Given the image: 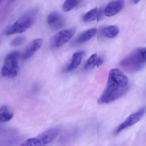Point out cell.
<instances>
[{
	"label": "cell",
	"mask_w": 146,
	"mask_h": 146,
	"mask_svg": "<svg viewBox=\"0 0 146 146\" xmlns=\"http://www.w3.org/2000/svg\"><path fill=\"white\" fill-rule=\"evenodd\" d=\"M120 65L131 73L142 70L146 65V47L135 49L121 61Z\"/></svg>",
	"instance_id": "2"
},
{
	"label": "cell",
	"mask_w": 146,
	"mask_h": 146,
	"mask_svg": "<svg viewBox=\"0 0 146 146\" xmlns=\"http://www.w3.org/2000/svg\"><path fill=\"white\" fill-rule=\"evenodd\" d=\"M141 0H131L132 3H134V4H137V3H138Z\"/></svg>",
	"instance_id": "20"
},
{
	"label": "cell",
	"mask_w": 146,
	"mask_h": 146,
	"mask_svg": "<svg viewBox=\"0 0 146 146\" xmlns=\"http://www.w3.org/2000/svg\"><path fill=\"white\" fill-rule=\"evenodd\" d=\"M120 29L116 25H110L102 29L101 34L107 38H114L118 35Z\"/></svg>",
	"instance_id": "15"
},
{
	"label": "cell",
	"mask_w": 146,
	"mask_h": 146,
	"mask_svg": "<svg viewBox=\"0 0 146 146\" xmlns=\"http://www.w3.org/2000/svg\"><path fill=\"white\" fill-rule=\"evenodd\" d=\"M83 0H66L62 5V10L68 12L79 6Z\"/></svg>",
	"instance_id": "17"
},
{
	"label": "cell",
	"mask_w": 146,
	"mask_h": 146,
	"mask_svg": "<svg viewBox=\"0 0 146 146\" xmlns=\"http://www.w3.org/2000/svg\"><path fill=\"white\" fill-rule=\"evenodd\" d=\"M60 133V129L57 127L49 129L39 134L35 138H30L23 142L21 146H40L51 143Z\"/></svg>",
	"instance_id": "4"
},
{
	"label": "cell",
	"mask_w": 146,
	"mask_h": 146,
	"mask_svg": "<svg viewBox=\"0 0 146 146\" xmlns=\"http://www.w3.org/2000/svg\"><path fill=\"white\" fill-rule=\"evenodd\" d=\"M124 6V0H115L111 2L104 9V14L108 17L114 16L119 13Z\"/></svg>",
	"instance_id": "9"
},
{
	"label": "cell",
	"mask_w": 146,
	"mask_h": 146,
	"mask_svg": "<svg viewBox=\"0 0 146 146\" xmlns=\"http://www.w3.org/2000/svg\"><path fill=\"white\" fill-rule=\"evenodd\" d=\"M146 113V107H143L138 111L130 115L115 130L114 133L117 134L126 129L133 126L141 120Z\"/></svg>",
	"instance_id": "7"
},
{
	"label": "cell",
	"mask_w": 146,
	"mask_h": 146,
	"mask_svg": "<svg viewBox=\"0 0 146 146\" xmlns=\"http://www.w3.org/2000/svg\"><path fill=\"white\" fill-rule=\"evenodd\" d=\"M16 1V0H8L7 2V5H10V4H12V3H14Z\"/></svg>",
	"instance_id": "19"
},
{
	"label": "cell",
	"mask_w": 146,
	"mask_h": 146,
	"mask_svg": "<svg viewBox=\"0 0 146 146\" xmlns=\"http://www.w3.org/2000/svg\"><path fill=\"white\" fill-rule=\"evenodd\" d=\"M85 54L83 51H77L73 54L70 63L65 68L66 72H70L75 70L81 63L82 58Z\"/></svg>",
	"instance_id": "11"
},
{
	"label": "cell",
	"mask_w": 146,
	"mask_h": 146,
	"mask_svg": "<svg viewBox=\"0 0 146 146\" xmlns=\"http://www.w3.org/2000/svg\"><path fill=\"white\" fill-rule=\"evenodd\" d=\"M104 62V60L98 54L92 55L87 60L85 63L84 68L86 70H90L95 67H98Z\"/></svg>",
	"instance_id": "13"
},
{
	"label": "cell",
	"mask_w": 146,
	"mask_h": 146,
	"mask_svg": "<svg viewBox=\"0 0 146 146\" xmlns=\"http://www.w3.org/2000/svg\"><path fill=\"white\" fill-rule=\"evenodd\" d=\"M104 13V10L102 8L93 9L87 13L82 17V20L84 22H89L91 21L100 20Z\"/></svg>",
	"instance_id": "12"
},
{
	"label": "cell",
	"mask_w": 146,
	"mask_h": 146,
	"mask_svg": "<svg viewBox=\"0 0 146 146\" xmlns=\"http://www.w3.org/2000/svg\"><path fill=\"white\" fill-rule=\"evenodd\" d=\"M13 117V114L10 109L3 105L0 108V123L7 122Z\"/></svg>",
	"instance_id": "16"
},
{
	"label": "cell",
	"mask_w": 146,
	"mask_h": 146,
	"mask_svg": "<svg viewBox=\"0 0 146 146\" xmlns=\"http://www.w3.org/2000/svg\"><path fill=\"white\" fill-rule=\"evenodd\" d=\"M19 51H14L9 54L4 59L1 73L3 76L13 78L18 74L19 70Z\"/></svg>",
	"instance_id": "5"
},
{
	"label": "cell",
	"mask_w": 146,
	"mask_h": 146,
	"mask_svg": "<svg viewBox=\"0 0 146 146\" xmlns=\"http://www.w3.org/2000/svg\"><path fill=\"white\" fill-rule=\"evenodd\" d=\"M76 31L75 27L62 30L56 33L50 40V45L53 48L62 47L67 43L74 36Z\"/></svg>",
	"instance_id": "6"
},
{
	"label": "cell",
	"mask_w": 146,
	"mask_h": 146,
	"mask_svg": "<svg viewBox=\"0 0 146 146\" xmlns=\"http://www.w3.org/2000/svg\"><path fill=\"white\" fill-rule=\"evenodd\" d=\"M37 14L36 9H32L19 18L7 29L5 33L7 36L25 32L33 25Z\"/></svg>",
	"instance_id": "3"
},
{
	"label": "cell",
	"mask_w": 146,
	"mask_h": 146,
	"mask_svg": "<svg viewBox=\"0 0 146 146\" xmlns=\"http://www.w3.org/2000/svg\"><path fill=\"white\" fill-rule=\"evenodd\" d=\"M3 1V0H0V3H1V2L2 1Z\"/></svg>",
	"instance_id": "21"
},
{
	"label": "cell",
	"mask_w": 146,
	"mask_h": 146,
	"mask_svg": "<svg viewBox=\"0 0 146 146\" xmlns=\"http://www.w3.org/2000/svg\"><path fill=\"white\" fill-rule=\"evenodd\" d=\"M26 41V37L23 36H19L13 39L10 43V45L13 46H18L21 45Z\"/></svg>",
	"instance_id": "18"
},
{
	"label": "cell",
	"mask_w": 146,
	"mask_h": 146,
	"mask_svg": "<svg viewBox=\"0 0 146 146\" xmlns=\"http://www.w3.org/2000/svg\"><path fill=\"white\" fill-rule=\"evenodd\" d=\"M97 32V29L95 28H92L85 31L78 36L75 43L76 44H82L86 43L93 37L96 35Z\"/></svg>",
	"instance_id": "14"
},
{
	"label": "cell",
	"mask_w": 146,
	"mask_h": 146,
	"mask_svg": "<svg viewBox=\"0 0 146 146\" xmlns=\"http://www.w3.org/2000/svg\"><path fill=\"white\" fill-rule=\"evenodd\" d=\"M47 23L49 26L54 30H59L65 26L66 21L63 15L59 12L54 11L47 17Z\"/></svg>",
	"instance_id": "8"
},
{
	"label": "cell",
	"mask_w": 146,
	"mask_h": 146,
	"mask_svg": "<svg viewBox=\"0 0 146 146\" xmlns=\"http://www.w3.org/2000/svg\"><path fill=\"white\" fill-rule=\"evenodd\" d=\"M42 44V39H36L31 41L25 49L23 55V59L27 60L32 57L40 49Z\"/></svg>",
	"instance_id": "10"
},
{
	"label": "cell",
	"mask_w": 146,
	"mask_h": 146,
	"mask_svg": "<svg viewBox=\"0 0 146 146\" xmlns=\"http://www.w3.org/2000/svg\"><path fill=\"white\" fill-rule=\"evenodd\" d=\"M128 79L118 69H113L109 72L105 89L98 100L99 104L112 103L127 94L130 88Z\"/></svg>",
	"instance_id": "1"
}]
</instances>
